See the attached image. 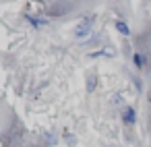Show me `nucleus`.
<instances>
[{"label": "nucleus", "instance_id": "nucleus-1", "mask_svg": "<svg viewBox=\"0 0 151 147\" xmlns=\"http://www.w3.org/2000/svg\"><path fill=\"white\" fill-rule=\"evenodd\" d=\"M93 23H95V17H93V15H89V17L81 19V21H79V25L75 27V37H77V40H87V37L91 35Z\"/></svg>", "mask_w": 151, "mask_h": 147}, {"label": "nucleus", "instance_id": "nucleus-2", "mask_svg": "<svg viewBox=\"0 0 151 147\" xmlns=\"http://www.w3.org/2000/svg\"><path fill=\"white\" fill-rule=\"evenodd\" d=\"M122 120H124V124H134V120H137V112H134V108H124V112H122Z\"/></svg>", "mask_w": 151, "mask_h": 147}, {"label": "nucleus", "instance_id": "nucleus-3", "mask_svg": "<svg viewBox=\"0 0 151 147\" xmlns=\"http://www.w3.org/2000/svg\"><path fill=\"white\" fill-rule=\"evenodd\" d=\"M116 29H118V33H120V35H130V27H128L122 19H118V21H116Z\"/></svg>", "mask_w": 151, "mask_h": 147}, {"label": "nucleus", "instance_id": "nucleus-4", "mask_svg": "<svg viewBox=\"0 0 151 147\" xmlns=\"http://www.w3.org/2000/svg\"><path fill=\"white\" fill-rule=\"evenodd\" d=\"M27 21L33 25V27H42V25H48V19H35V17H27Z\"/></svg>", "mask_w": 151, "mask_h": 147}, {"label": "nucleus", "instance_id": "nucleus-5", "mask_svg": "<svg viewBox=\"0 0 151 147\" xmlns=\"http://www.w3.org/2000/svg\"><path fill=\"white\" fill-rule=\"evenodd\" d=\"M132 60H134V66H137V68H143V54H139V52H137Z\"/></svg>", "mask_w": 151, "mask_h": 147}]
</instances>
